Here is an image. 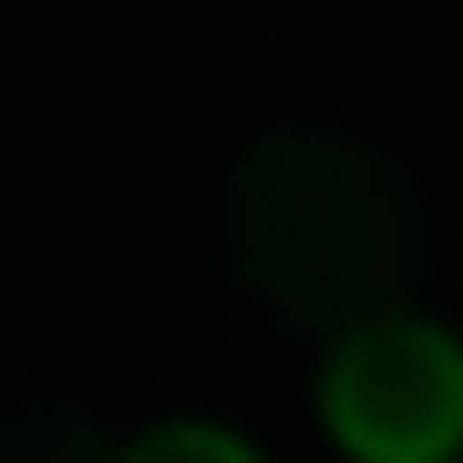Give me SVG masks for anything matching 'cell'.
Masks as SVG:
<instances>
[{"instance_id": "6da1fadb", "label": "cell", "mask_w": 463, "mask_h": 463, "mask_svg": "<svg viewBox=\"0 0 463 463\" xmlns=\"http://www.w3.org/2000/svg\"><path fill=\"white\" fill-rule=\"evenodd\" d=\"M227 279L288 340H340L412 309L432 279V196L392 145L350 124H268L227 165Z\"/></svg>"}, {"instance_id": "7a4b0ae2", "label": "cell", "mask_w": 463, "mask_h": 463, "mask_svg": "<svg viewBox=\"0 0 463 463\" xmlns=\"http://www.w3.org/2000/svg\"><path fill=\"white\" fill-rule=\"evenodd\" d=\"M319 432L350 463H463V340L422 309L319 340Z\"/></svg>"}, {"instance_id": "3957f363", "label": "cell", "mask_w": 463, "mask_h": 463, "mask_svg": "<svg viewBox=\"0 0 463 463\" xmlns=\"http://www.w3.org/2000/svg\"><path fill=\"white\" fill-rule=\"evenodd\" d=\"M0 463H114V432L93 422V402L72 392H32L0 432Z\"/></svg>"}, {"instance_id": "277c9868", "label": "cell", "mask_w": 463, "mask_h": 463, "mask_svg": "<svg viewBox=\"0 0 463 463\" xmlns=\"http://www.w3.org/2000/svg\"><path fill=\"white\" fill-rule=\"evenodd\" d=\"M114 463H258V453L237 432H216V422H155L134 443H114Z\"/></svg>"}]
</instances>
